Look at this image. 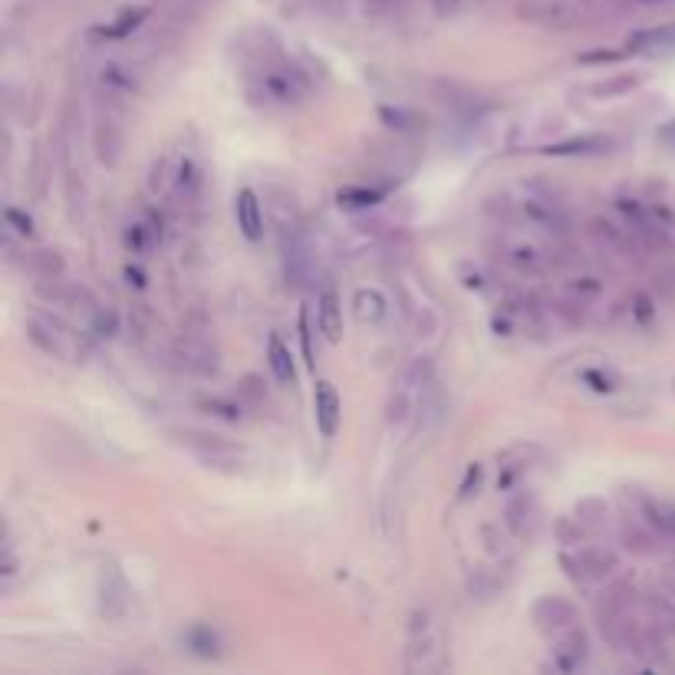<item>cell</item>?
<instances>
[{
  "label": "cell",
  "instance_id": "obj_1",
  "mask_svg": "<svg viewBox=\"0 0 675 675\" xmlns=\"http://www.w3.org/2000/svg\"><path fill=\"white\" fill-rule=\"evenodd\" d=\"M445 669V636L438 629L432 610H415L405 643V672H442Z\"/></svg>",
  "mask_w": 675,
  "mask_h": 675
},
{
  "label": "cell",
  "instance_id": "obj_2",
  "mask_svg": "<svg viewBox=\"0 0 675 675\" xmlns=\"http://www.w3.org/2000/svg\"><path fill=\"white\" fill-rule=\"evenodd\" d=\"M429 386H432V363L429 359H412L409 366L402 369L392 382V392H389V405H386V419L389 422H409L415 412L422 409L425 396H429Z\"/></svg>",
  "mask_w": 675,
  "mask_h": 675
},
{
  "label": "cell",
  "instance_id": "obj_3",
  "mask_svg": "<svg viewBox=\"0 0 675 675\" xmlns=\"http://www.w3.org/2000/svg\"><path fill=\"white\" fill-rule=\"evenodd\" d=\"M27 340L47 356L63 359V363H80L89 353V346L80 333L70 330L63 320L47 317V313H30L27 317Z\"/></svg>",
  "mask_w": 675,
  "mask_h": 675
},
{
  "label": "cell",
  "instance_id": "obj_4",
  "mask_svg": "<svg viewBox=\"0 0 675 675\" xmlns=\"http://www.w3.org/2000/svg\"><path fill=\"white\" fill-rule=\"evenodd\" d=\"M257 89H261L267 103L294 106L310 93V80L294 63H264L261 76H257Z\"/></svg>",
  "mask_w": 675,
  "mask_h": 675
},
{
  "label": "cell",
  "instance_id": "obj_5",
  "mask_svg": "<svg viewBox=\"0 0 675 675\" xmlns=\"http://www.w3.org/2000/svg\"><path fill=\"white\" fill-rule=\"evenodd\" d=\"M560 567L567 570V577L577 587H593V583H606L616 570V554L606 547H577L560 554Z\"/></svg>",
  "mask_w": 675,
  "mask_h": 675
},
{
  "label": "cell",
  "instance_id": "obj_6",
  "mask_svg": "<svg viewBox=\"0 0 675 675\" xmlns=\"http://www.w3.org/2000/svg\"><path fill=\"white\" fill-rule=\"evenodd\" d=\"M517 14L527 24H537L544 30H573L583 24L587 7L580 0H534V4H524Z\"/></svg>",
  "mask_w": 675,
  "mask_h": 675
},
{
  "label": "cell",
  "instance_id": "obj_7",
  "mask_svg": "<svg viewBox=\"0 0 675 675\" xmlns=\"http://www.w3.org/2000/svg\"><path fill=\"white\" fill-rule=\"evenodd\" d=\"M172 366L182 369L188 376L211 379V376H218L221 359L208 340H201V336H182V340L172 346Z\"/></svg>",
  "mask_w": 675,
  "mask_h": 675
},
{
  "label": "cell",
  "instance_id": "obj_8",
  "mask_svg": "<svg viewBox=\"0 0 675 675\" xmlns=\"http://www.w3.org/2000/svg\"><path fill=\"white\" fill-rule=\"evenodd\" d=\"M498 257L504 264H508L514 274H524V277H540L547 274L550 267H554V254L547 251L544 244L537 241H524V238H508L501 241L498 247Z\"/></svg>",
  "mask_w": 675,
  "mask_h": 675
},
{
  "label": "cell",
  "instance_id": "obj_9",
  "mask_svg": "<svg viewBox=\"0 0 675 675\" xmlns=\"http://www.w3.org/2000/svg\"><path fill=\"white\" fill-rule=\"evenodd\" d=\"M517 208H521V215L540 231L567 234V228H570V218H567V211L560 208V201H554L550 195H540V191H527V195L517 201Z\"/></svg>",
  "mask_w": 675,
  "mask_h": 675
},
{
  "label": "cell",
  "instance_id": "obj_10",
  "mask_svg": "<svg viewBox=\"0 0 675 675\" xmlns=\"http://www.w3.org/2000/svg\"><path fill=\"white\" fill-rule=\"evenodd\" d=\"M531 620L544 636L557 639V636H564L567 629L577 626V606L564 600V596H540L534 603Z\"/></svg>",
  "mask_w": 675,
  "mask_h": 675
},
{
  "label": "cell",
  "instance_id": "obj_11",
  "mask_svg": "<svg viewBox=\"0 0 675 675\" xmlns=\"http://www.w3.org/2000/svg\"><path fill=\"white\" fill-rule=\"evenodd\" d=\"M590 662V639L583 629H567L564 636L554 639L550 646V669L554 672H577Z\"/></svg>",
  "mask_w": 675,
  "mask_h": 675
},
{
  "label": "cell",
  "instance_id": "obj_12",
  "mask_svg": "<svg viewBox=\"0 0 675 675\" xmlns=\"http://www.w3.org/2000/svg\"><path fill=\"white\" fill-rule=\"evenodd\" d=\"M504 524L517 540H531L540 527V504L531 491H517L504 508Z\"/></svg>",
  "mask_w": 675,
  "mask_h": 675
},
{
  "label": "cell",
  "instance_id": "obj_13",
  "mask_svg": "<svg viewBox=\"0 0 675 675\" xmlns=\"http://www.w3.org/2000/svg\"><path fill=\"white\" fill-rule=\"evenodd\" d=\"M593 238L600 241L606 251L613 254H623V257H633L639 251V231L633 228L629 221H613V218H596L590 224Z\"/></svg>",
  "mask_w": 675,
  "mask_h": 675
},
{
  "label": "cell",
  "instance_id": "obj_14",
  "mask_svg": "<svg viewBox=\"0 0 675 675\" xmlns=\"http://www.w3.org/2000/svg\"><path fill=\"white\" fill-rule=\"evenodd\" d=\"M313 412H317V429L323 438H333L340 432V419H343V405L340 396H336L333 382H317V392H313Z\"/></svg>",
  "mask_w": 675,
  "mask_h": 675
},
{
  "label": "cell",
  "instance_id": "obj_15",
  "mask_svg": "<svg viewBox=\"0 0 675 675\" xmlns=\"http://www.w3.org/2000/svg\"><path fill=\"white\" fill-rule=\"evenodd\" d=\"M93 139H96L99 162H103L106 168H116L119 155H122V126H119V119L112 116V112H99Z\"/></svg>",
  "mask_w": 675,
  "mask_h": 675
},
{
  "label": "cell",
  "instance_id": "obj_16",
  "mask_svg": "<svg viewBox=\"0 0 675 675\" xmlns=\"http://www.w3.org/2000/svg\"><path fill=\"white\" fill-rule=\"evenodd\" d=\"M629 53H643V56H669L675 53V24H662V27H649L639 30L626 40Z\"/></svg>",
  "mask_w": 675,
  "mask_h": 675
},
{
  "label": "cell",
  "instance_id": "obj_17",
  "mask_svg": "<svg viewBox=\"0 0 675 675\" xmlns=\"http://www.w3.org/2000/svg\"><path fill=\"white\" fill-rule=\"evenodd\" d=\"M182 442L195 452L201 461H208V465H224V461H238V448L228 445L224 438L218 435H205V432H185Z\"/></svg>",
  "mask_w": 675,
  "mask_h": 675
},
{
  "label": "cell",
  "instance_id": "obj_18",
  "mask_svg": "<svg viewBox=\"0 0 675 675\" xmlns=\"http://www.w3.org/2000/svg\"><path fill=\"white\" fill-rule=\"evenodd\" d=\"M234 215H238V228L247 241H261L264 238V211L261 201L251 188H241L238 198H234Z\"/></svg>",
  "mask_w": 675,
  "mask_h": 675
},
{
  "label": "cell",
  "instance_id": "obj_19",
  "mask_svg": "<svg viewBox=\"0 0 675 675\" xmlns=\"http://www.w3.org/2000/svg\"><path fill=\"white\" fill-rule=\"evenodd\" d=\"M317 320H320V330L330 343H340L343 340V307H340V297H336L333 287H323L320 297H317Z\"/></svg>",
  "mask_w": 675,
  "mask_h": 675
},
{
  "label": "cell",
  "instance_id": "obj_20",
  "mask_svg": "<svg viewBox=\"0 0 675 675\" xmlns=\"http://www.w3.org/2000/svg\"><path fill=\"white\" fill-rule=\"evenodd\" d=\"M613 149L610 135H580V139H567L557 145H544V155H603Z\"/></svg>",
  "mask_w": 675,
  "mask_h": 675
},
{
  "label": "cell",
  "instance_id": "obj_21",
  "mask_svg": "<svg viewBox=\"0 0 675 675\" xmlns=\"http://www.w3.org/2000/svg\"><path fill=\"white\" fill-rule=\"evenodd\" d=\"M185 646H188V652L191 656H198V659H218L221 656V636L215 633L211 626H205V623H195L185 633Z\"/></svg>",
  "mask_w": 675,
  "mask_h": 675
},
{
  "label": "cell",
  "instance_id": "obj_22",
  "mask_svg": "<svg viewBox=\"0 0 675 675\" xmlns=\"http://www.w3.org/2000/svg\"><path fill=\"white\" fill-rule=\"evenodd\" d=\"M267 359H270V369H274L277 382H284V386H294V379H297L294 356H290V350H287L284 340H280L277 333H270V340H267Z\"/></svg>",
  "mask_w": 675,
  "mask_h": 675
},
{
  "label": "cell",
  "instance_id": "obj_23",
  "mask_svg": "<svg viewBox=\"0 0 675 675\" xmlns=\"http://www.w3.org/2000/svg\"><path fill=\"white\" fill-rule=\"evenodd\" d=\"M353 313H356V320H359V323L376 326L382 317H386V297H382L379 290H373V287L356 290V297H353Z\"/></svg>",
  "mask_w": 675,
  "mask_h": 675
},
{
  "label": "cell",
  "instance_id": "obj_24",
  "mask_svg": "<svg viewBox=\"0 0 675 675\" xmlns=\"http://www.w3.org/2000/svg\"><path fill=\"white\" fill-rule=\"evenodd\" d=\"M24 270L33 274L37 280H50V277H60L63 274V257L56 251H30L24 257Z\"/></svg>",
  "mask_w": 675,
  "mask_h": 675
},
{
  "label": "cell",
  "instance_id": "obj_25",
  "mask_svg": "<svg viewBox=\"0 0 675 675\" xmlns=\"http://www.w3.org/2000/svg\"><path fill=\"white\" fill-rule=\"evenodd\" d=\"M201 168H198V162L195 159H182L178 162V172H175V188H178V195H182L185 201H195L198 198V191H201Z\"/></svg>",
  "mask_w": 675,
  "mask_h": 675
},
{
  "label": "cell",
  "instance_id": "obj_26",
  "mask_svg": "<svg viewBox=\"0 0 675 675\" xmlns=\"http://www.w3.org/2000/svg\"><path fill=\"white\" fill-rule=\"evenodd\" d=\"M646 521L656 527V534L662 540H669V544L675 547V508H669V504L646 501Z\"/></svg>",
  "mask_w": 675,
  "mask_h": 675
},
{
  "label": "cell",
  "instance_id": "obj_27",
  "mask_svg": "<svg viewBox=\"0 0 675 675\" xmlns=\"http://www.w3.org/2000/svg\"><path fill=\"white\" fill-rule=\"evenodd\" d=\"M103 86H106V93H132L135 86V76L126 70V66H119V63H109V66H103Z\"/></svg>",
  "mask_w": 675,
  "mask_h": 675
},
{
  "label": "cell",
  "instance_id": "obj_28",
  "mask_svg": "<svg viewBox=\"0 0 675 675\" xmlns=\"http://www.w3.org/2000/svg\"><path fill=\"white\" fill-rule=\"evenodd\" d=\"M201 409H208L211 415H218L224 422H244V402H238V399H205Z\"/></svg>",
  "mask_w": 675,
  "mask_h": 675
},
{
  "label": "cell",
  "instance_id": "obj_29",
  "mask_svg": "<svg viewBox=\"0 0 675 675\" xmlns=\"http://www.w3.org/2000/svg\"><path fill=\"white\" fill-rule=\"evenodd\" d=\"M379 116L386 119V126L389 129H399V132H419L422 126H419V116L415 112H405V109H389V106H382L379 109Z\"/></svg>",
  "mask_w": 675,
  "mask_h": 675
},
{
  "label": "cell",
  "instance_id": "obj_30",
  "mask_svg": "<svg viewBox=\"0 0 675 675\" xmlns=\"http://www.w3.org/2000/svg\"><path fill=\"white\" fill-rule=\"evenodd\" d=\"M649 613H652V620H656L662 629H675V606L669 603V596L652 593L649 596Z\"/></svg>",
  "mask_w": 675,
  "mask_h": 675
},
{
  "label": "cell",
  "instance_id": "obj_31",
  "mask_svg": "<svg viewBox=\"0 0 675 675\" xmlns=\"http://www.w3.org/2000/svg\"><path fill=\"white\" fill-rule=\"evenodd\" d=\"M152 238H155V228H149V224H129L126 247H129V251H135V254H142V251H149Z\"/></svg>",
  "mask_w": 675,
  "mask_h": 675
},
{
  "label": "cell",
  "instance_id": "obj_32",
  "mask_svg": "<svg viewBox=\"0 0 675 675\" xmlns=\"http://www.w3.org/2000/svg\"><path fill=\"white\" fill-rule=\"evenodd\" d=\"M4 228L10 234H20V238H30V234H33V218L24 215L20 208H7L4 211Z\"/></svg>",
  "mask_w": 675,
  "mask_h": 675
},
{
  "label": "cell",
  "instance_id": "obj_33",
  "mask_svg": "<svg viewBox=\"0 0 675 675\" xmlns=\"http://www.w3.org/2000/svg\"><path fill=\"white\" fill-rule=\"evenodd\" d=\"M241 399L244 405H251V409H261V405L267 402V392H264V382L257 376H247L241 382Z\"/></svg>",
  "mask_w": 675,
  "mask_h": 675
},
{
  "label": "cell",
  "instance_id": "obj_34",
  "mask_svg": "<svg viewBox=\"0 0 675 675\" xmlns=\"http://www.w3.org/2000/svg\"><path fill=\"white\" fill-rule=\"evenodd\" d=\"M587 386L593 389V392H600V396H606V392H613L616 389V376H610V373H603V369H587V373L580 376Z\"/></svg>",
  "mask_w": 675,
  "mask_h": 675
},
{
  "label": "cell",
  "instance_id": "obj_35",
  "mask_svg": "<svg viewBox=\"0 0 675 675\" xmlns=\"http://www.w3.org/2000/svg\"><path fill=\"white\" fill-rule=\"evenodd\" d=\"M142 17H145V10H132V14H126V20H119L116 27L103 30V37H109V40H122V37H129V33L142 24Z\"/></svg>",
  "mask_w": 675,
  "mask_h": 675
},
{
  "label": "cell",
  "instance_id": "obj_36",
  "mask_svg": "<svg viewBox=\"0 0 675 675\" xmlns=\"http://www.w3.org/2000/svg\"><path fill=\"white\" fill-rule=\"evenodd\" d=\"M639 80L636 76H620V80H610V83H596L590 93H596V96H620V93H629Z\"/></svg>",
  "mask_w": 675,
  "mask_h": 675
},
{
  "label": "cell",
  "instance_id": "obj_37",
  "mask_svg": "<svg viewBox=\"0 0 675 675\" xmlns=\"http://www.w3.org/2000/svg\"><path fill=\"white\" fill-rule=\"evenodd\" d=\"M382 198V191H340V205H376V201Z\"/></svg>",
  "mask_w": 675,
  "mask_h": 675
},
{
  "label": "cell",
  "instance_id": "obj_38",
  "mask_svg": "<svg viewBox=\"0 0 675 675\" xmlns=\"http://www.w3.org/2000/svg\"><path fill=\"white\" fill-rule=\"evenodd\" d=\"M93 326H96V333H103V336L116 333V313H112L109 307H96L93 310Z\"/></svg>",
  "mask_w": 675,
  "mask_h": 675
},
{
  "label": "cell",
  "instance_id": "obj_39",
  "mask_svg": "<svg viewBox=\"0 0 675 675\" xmlns=\"http://www.w3.org/2000/svg\"><path fill=\"white\" fill-rule=\"evenodd\" d=\"M300 343H303V356H307V363L313 366L317 359H313V343H310V320H307V310L300 313Z\"/></svg>",
  "mask_w": 675,
  "mask_h": 675
},
{
  "label": "cell",
  "instance_id": "obj_40",
  "mask_svg": "<svg viewBox=\"0 0 675 675\" xmlns=\"http://www.w3.org/2000/svg\"><path fill=\"white\" fill-rule=\"evenodd\" d=\"M478 481H481V465H471V468H468V475H465V481H461V494H458V498H461V501L471 498V488H478Z\"/></svg>",
  "mask_w": 675,
  "mask_h": 675
},
{
  "label": "cell",
  "instance_id": "obj_41",
  "mask_svg": "<svg viewBox=\"0 0 675 675\" xmlns=\"http://www.w3.org/2000/svg\"><path fill=\"white\" fill-rule=\"evenodd\" d=\"M432 10L438 17H452L461 10V0H432Z\"/></svg>",
  "mask_w": 675,
  "mask_h": 675
},
{
  "label": "cell",
  "instance_id": "obj_42",
  "mask_svg": "<svg viewBox=\"0 0 675 675\" xmlns=\"http://www.w3.org/2000/svg\"><path fill=\"white\" fill-rule=\"evenodd\" d=\"M659 142H662V145H672V149H675V119L666 122V126L659 129Z\"/></svg>",
  "mask_w": 675,
  "mask_h": 675
},
{
  "label": "cell",
  "instance_id": "obj_43",
  "mask_svg": "<svg viewBox=\"0 0 675 675\" xmlns=\"http://www.w3.org/2000/svg\"><path fill=\"white\" fill-rule=\"evenodd\" d=\"M620 60V53H590L583 56V63H616Z\"/></svg>",
  "mask_w": 675,
  "mask_h": 675
},
{
  "label": "cell",
  "instance_id": "obj_44",
  "mask_svg": "<svg viewBox=\"0 0 675 675\" xmlns=\"http://www.w3.org/2000/svg\"><path fill=\"white\" fill-rule=\"evenodd\" d=\"M126 277H129V284H135V287H142V284H145V280H142V274H139V270H132V267L126 270Z\"/></svg>",
  "mask_w": 675,
  "mask_h": 675
}]
</instances>
